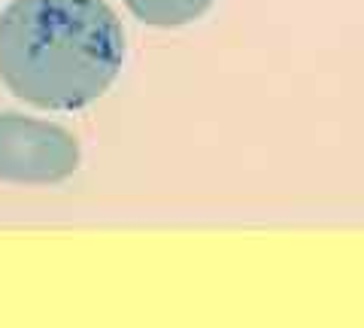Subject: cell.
Here are the masks:
<instances>
[{
	"mask_svg": "<svg viewBox=\"0 0 364 328\" xmlns=\"http://www.w3.org/2000/svg\"><path fill=\"white\" fill-rule=\"evenodd\" d=\"M124 33L104 0H13L0 13V79L40 110H79L116 83Z\"/></svg>",
	"mask_w": 364,
	"mask_h": 328,
	"instance_id": "obj_1",
	"label": "cell"
},
{
	"mask_svg": "<svg viewBox=\"0 0 364 328\" xmlns=\"http://www.w3.org/2000/svg\"><path fill=\"white\" fill-rule=\"evenodd\" d=\"M79 167V143L67 128L25 119L16 112L0 116V179L13 183H58Z\"/></svg>",
	"mask_w": 364,
	"mask_h": 328,
	"instance_id": "obj_2",
	"label": "cell"
},
{
	"mask_svg": "<svg viewBox=\"0 0 364 328\" xmlns=\"http://www.w3.org/2000/svg\"><path fill=\"white\" fill-rule=\"evenodd\" d=\"M131 13L155 28H179L200 18L213 6V0H124Z\"/></svg>",
	"mask_w": 364,
	"mask_h": 328,
	"instance_id": "obj_3",
	"label": "cell"
}]
</instances>
